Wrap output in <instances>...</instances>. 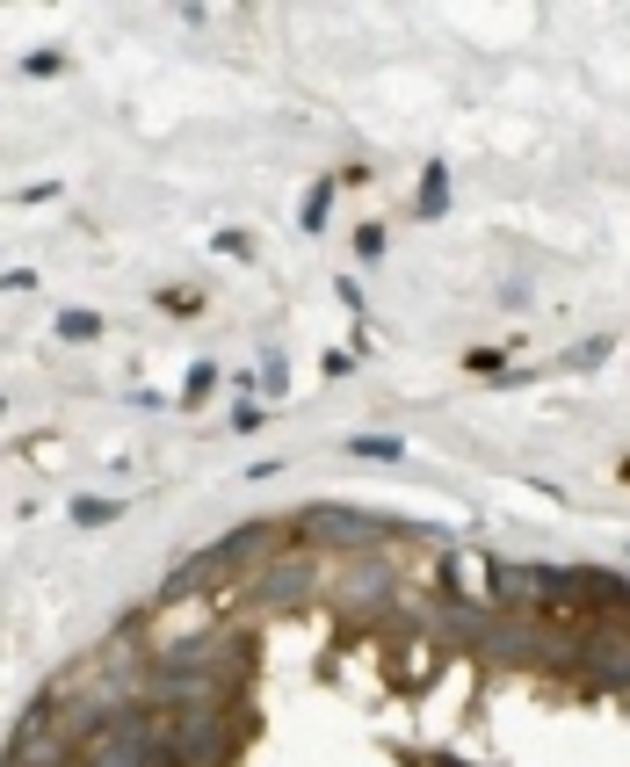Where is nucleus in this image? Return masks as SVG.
<instances>
[{"label": "nucleus", "mask_w": 630, "mask_h": 767, "mask_svg": "<svg viewBox=\"0 0 630 767\" xmlns=\"http://www.w3.org/2000/svg\"><path fill=\"white\" fill-rule=\"evenodd\" d=\"M442 203H449V167L435 160L428 181H420V218H442Z\"/></svg>", "instance_id": "obj_1"}, {"label": "nucleus", "mask_w": 630, "mask_h": 767, "mask_svg": "<svg viewBox=\"0 0 630 767\" xmlns=\"http://www.w3.org/2000/svg\"><path fill=\"white\" fill-rule=\"evenodd\" d=\"M73 521H80V529H102V521H116V507L95 500V493H80V500H73Z\"/></svg>", "instance_id": "obj_2"}, {"label": "nucleus", "mask_w": 630, "mask_h": 767, "mask_svg": "<svg viewBox=\"0 0 630 767\" xmlns=\"http://www.w3.org/2000/svg\"><path fill=\"white\" fill-rule=\"evenodd\" d=\"M326 203H334V174H326L319 189L305 196V232H319V225H326Z\"/></svg>", "instance_id": "obj_3"}, {"label": "nucleus", "mask_w": 630, "mask_h": 767, "mask_svg": "<svg viewBox=\"0 0 630 767\" xmlns=\"http://www.w3.org/2000/svg\"><path fill=\"white\" fill-rule=\"evenodd\" d=\"M58 333H66V341H95L102 319H95V312H66V319H58Z\"/></svg>", "instance_id": "obj_4"}, {"label": "nucleus", "mask_w": 630, "mask_h": 767, "mask_svg": "<svg viewBox=\"0 0 630 767\" xmlns=\"http://www.w3.org/2000/svg\"><path fill=\"white\" fill-rule=\"evenodd\" d=\"M348 449H355V456H399V442H392V435H355Z\"/></svg>", "instance_id": "obj_5"}, {"label": "nucleus", "mask_w": 630, "mask_h": 767, "mask_svg": "<svg viewBox=\"0 0 630 767\" xmlns=\"http://www.w3.org/2000/svg\"><path fill=\"white\" fill-rule=\"evenodd\" d=\"M210 377H218V370H210V362H196V370H189V391H182V398H189V406H196V398L210 391Z\"/></svg>", "instance_id": "obj_6"}, {"label": "nucleus", "mask_w": 630, "mask_h": 767, "mask_svg": "<svg viewBox=\"0 0 630 767\" xmlns=\"http://www.w3.org/2000/svg\"><path fill=\"white\" fill-rule=\"evenodd\" d=\"M58 66H66L58 51H29V58H22V73H58Z\"/></svg>", "instance_id": "obj_7"}]
</instances>
